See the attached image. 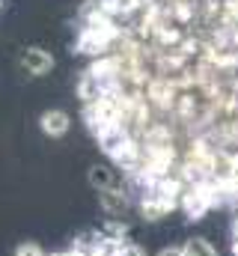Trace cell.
I'll use <instances>...</instances> for the list:
<instances>
[{
    "mask_svg": "<svg viewBox=\"0 0 238 256\" xmlns=\"http://www.w3.org/2000/svg\"><path fill=\"white\" fill-rule=\"evenodd\" d=\"M116 36H119V33L114 30V24L84 27V30H80V36H78V42H74V51H78V54H104Z\"/></svg>",
    "mask_w": 238,
    "mask_h": 256,
    "instance_id": "obj_1",
    "label": "cell"
},
{
    "mask_svg": "<svg viewBox=\"0 0 238 256\" xmlns=\"http://www.w3.org/2000/svg\"><path fill=\"white\" fill-rule=\"evenodd\" d=\"M182 248H184V256H220L206 236H190V238H184Z\"/></svg>",
    "mask_w": 238,
    "mask_h": 256,
    "instance_id": "obj_7",
    "label": "cell"
},
{
    "mask_svg": "<svg viewBox=\"0 0 238 256\" xmlns=\"http://www.w3.org/2000/svg\"><path fill=\"white\" fill-rule=\"evenodd\" d=\"M0 6H3V0H0Z\"/></svg>",
    "mask_w": 238,
    "mask_h": 256,
    "instance_id": "obj_16",
    "label": "cell"
},
{
    "mask_svg": "<svg viewBox=\"0 0 238 256\" xmlns=\"http://www.w3.org/2000/svg\"><path fill=\"white\" fill-rule=\"evenodd\" d=\"M18 66H21L30 78H42V74H48V72L54 68V54L45 51V48H39V45H30V48L21 51Z\"/></svg>",
    "mask_w": 238,
    "mask_h": 256,
    "instance_id": "obj_2",
    "label": "cell"
},
{
    "mask_svg": "<svg viewBox=\"0 0 238 256\" xmlns=\"http://www.w3.org/2000/svg\"><path fill=\"white\" fill-rule=\"evenodd\" d=\"M96 140H98V146H102V152L104 155H116L119 149L131 140V134H128V128L122 126V122H114V126H108V128H102L98 134H96Z\"/></svg>",
    "mask_w": 238,
    "mask_h": 256,
    "instance_id": "obj_4",
    "label": "cell"
},
{
    "mask_svg": "<svg viewBox=\"0 0 238 256\" xmlns=\"http://www.w3.org/2000/svg\"><path fill=\"white\" fill-rule=\"evenodd\" d=\"M98 206L108 218H122L131 212V194L128 188H114V191H102L98 194Z\"/></svg>",
    "mask_w": 238,
    "mask_h": 256,
    "instance_id": "obj_3",
    "label": "cell"
},
{
    "mask_svg": "<svg viewBox=\"0 0 238 256\" xmlns=\"http://www.w3.org/2000/svg\"><path fill=\"white\" fill-rule=\"evenodd\" d=\"M230 250H232V256H238V238H232V242H230Z\"/></svg>",
    "mask_w": 238,
    "mask_h": 256,
    "instance_id": "obj_15",
    "label": "cell"
},
{
    "mask_svg": "<svg viewBox=\"0 0 238 256\" xmlns=\"http://www.w3.org/2000/svg\"><path fill=\"white\" fill-rule=\"evenodd\" d=\"M230 232H232V238H238V212H236V218H232V226H230Z\"/></svg>",
    "mask_w": 238,
    "mask_h": 256,
    "instance_id": "obj_13",
    "label": "cell"
},
{
    "mask_svg": "<svg viewBox=\"0 0 238 256\" xmlns=\"http://www.w3.org/2000/svg\"><path fill=\"white\" fill-rule=\"evenodd\" d=\"M15 256H48V254L39 248V242H21L15 248Z\"/></svg>",
    "mask_w": 238,
    "mask_h": 256,
    "instance_id": "obj_9",
    "label": "cell"
},
{
    "mask_svg": "<svg viewBox=\"0 0 238 256\" xmlns=\"http://www.w3.org/2000/svg\"><path fill=\"white\" fill-rule=\"evenodd\" d=\"M48 256H80L78 250H60V254H48Z\"/></svg>",
    "mask_w": 238,
    "mask_h": 256,
    "instance_id": "obj_14",
    "label": "cell"
},
{
    "mask_svg": "<svg viewBox=\"0 0 238 256\" xmlns=\"http://www.w3.org/2000/svg\"><path fill=\"white\" fill-rule=\"evenodd\" d=\"M128 230H131L128 220H122V218H108L104 226H102V236H104V238H114V242H125Z\"/></svg>",
    "mask_w": 238,
    "mask_h": 256,
    "instance_id": "obj_8",
    "label": "cell"
},
{
    "mask_svg": "<svg viewBox=\"0 0 238 256\" xmlns=\"http://www.w3.org/2000/svg\"><path fill=\"white\" fill-rule=\"evenodd\" d=\"M119 256H146V248L137 244V242H125L122 250H119Z\"/></svg>",
    "mask_w": 238,
    "mask_h": 256,
    "instance_id": "obj_10",
    "label": "cell"
},
{
    "mask_svg": "<svg viewBox=\"0 0 238 256\" xmlns=\"http://www.w3.org/2000/svg\"><path fill=\"white\" fill-rule=\"evenodd\" d=\"M86 182H90V188H96V191H114V188H122V182H119V173L110 167V164H92L90 170H86Z\"/></svg>",
    "mask_w": 238,
    "mask_h": 256,
    "instance_id": "obj_5",
    "label": "cell"
},
{
    "mask_svg": "<svg viewBox=\"0 0 238 256\" xmlns=\"http://www.w3.org/2000/svg\"><path fill=\"white\" fill-rule=\"evenodd\" d=\"M155 256H184V248L182 244H170V248H161Z\"/></svg>",
    "mask_w": 238,
    "mask_h": 256,
    "instance_id": "obj_11",
    "label": "cell"
},
{
    "mask_svg": "<svg viewBox=\"0 0 238 256\" xmlns=\"http://www.w3.org/2000/svg\"><path fill=\"white\" fill-rule=\"evenodd\" d=\"M119 6H122V12H131L137 6V0H119Z\"/></svg>",
    "mask_w": 238,
    "mask_h": 256,
    "instance_id": "obj_12",
    "label": "cell"
},
{
    "mask_svg": "<svg viewBox=\"0 0 238 256\" xmlns=\"http://www.w3.org/2000/svg\"><path fill=\"white\" fill-rule=\"evenodd\" d=\"M39 128H42V134H48V137H66L68 128H72V116H68L66 110H60V108L42 110V116H39Z\"/></svg>",
    "mask_w": 238,
    "mask_h": 256,
    "instance_id": "obj_6",
    "label": "cell"
}]
</instances>
